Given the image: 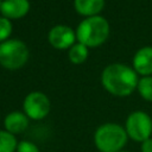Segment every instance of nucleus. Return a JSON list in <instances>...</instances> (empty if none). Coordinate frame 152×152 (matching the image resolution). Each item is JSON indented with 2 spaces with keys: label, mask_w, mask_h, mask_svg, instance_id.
Segmentation results:
<instances>
[{
  "label": "nucleus",
  "mask_w": 152,
  "mask_h": 152,
  "mask_svg": "<svg viewBox=\"0 0 152 152\" xmlns=\"http://www.w3.org/2000/svg\"><path fill=\"white\" fill-rule=\"evenodd\" d=\"M101 82L104 89L115 96H128L138 87V76L132 68L114 63L107 65L101 75Z\"/></svg>",
  "instance_id": "obj_1"
},
{
  "label": "nucleus",
  "mask_w": 152,
  "mask_h": 152,
  "mask_svg": "<svg viewBox=\"0 0 152 152\" xmlns=\"http://www.w3.org/2000/svg\"><path fill=\"white\" fill-rule=\"evenodd\" d=\"M127 140L128 135L125 127L113 122L99 126L94 134V144L100 152H120Z\"/></svg>",
  "instance_id": "obj_2"
},
{
  "label": "nucleus",
  "mask_w": 152,
  "mask_h": 152,
  "mask_svg": "<svg viewBox=\"0 0 152 152\" xmlns=\"http://www.w3.org/2000/svg\"><path fill=\"white\" fill-rule=\"evenodd\" d=\"M109 36V24L100 15L82 20L76 31V38L87 48H95L106 42Z\"/></svg>",
  "instance_id": "obj_3"
},
{
  "label": "nucleus",
  "mask_w": 152,
  "mask_h": 152,
  "mask_svg": "<svg viewBox=\"0 0 152 152\" xmlns=\"http://www.w3.org/2000/svg\"><path fill=\"white\" fill-rule=\"evenodd\" d=\"M28 59V50L19 39H7L0 44V64L10 70L24 66Z\"/></svg>",
  "instance_id": "obj_4"
},
{
  "label": "nucleus",
  "mask_w": 152,
  "mask_h": 152,
  "mask_svg": "<svg viewBox=\"0 0 152 152\" xmlns=\"http://www.w3.org/2000/svg\"><path fill=\"white\" fill-rule=\"evenodd\" d=\"M125 129L128 138L134 141L142 142L144 140L151 138L152 119L147 113L142 110H135L127 116Z\"/></svg>",
  "instance_id": "obj_5"
},
{
  "label": "nucleus",
  "mask_w": 152,
  "mask_h": 152,
  "mask_svg": "<svg viewBox=\"0 0 152 152\" xmlns=\"http://www.w3.org/2000/svg\"><path fill=\"white\" fill-rule=\"evenodd\" d=\"M24 113L28 119L42 120L44 119L51 109V103L48 96L42 91H32L26 95L23 103Z\"/></svg>",
  "instance_id": "obj_6"
},
{
  "label": "nucleus",
  "mask_w": 152,
  "mask_h": 152,
  "mask_svg": "<svg viewBox=\"0 0 152 152\" xmlns=\"http://www.w3.org/2000/svg\"><path fill=\"white\" fill-rule=\"evenodd\" d=\"M49 42L56 49H68L75 42V33L74 31L65 25H57L52 27L49 32Z\"/></svg>",
  "instance_id": "obj_7"
},
{
  "label": "nucleus",
  "mask_w": 152,
  "mask_h": 152,
  "mask_svg": "<svg viewBox=\"0 0 152 152\" xmlns=\"http://www.w3.org/2000/svg\"><path fill=\"white\" fill-rule=\"evenodd\" d=\"M133 66L135 72L142 76L152 74V46H144L137 51L133 58Z\"/></svg>",
  "instance_id": "obj_8"
},
{
  "label": "nucleus",
  "mask_w": 152,
  "mask_h": 152,
  "mask_svg": "<svg viewBox=\"0 0 152 152\" xmlns=\"http://www.w3.org/2000/svg\"><path fill=\"white\" fill-rule=\"evenodd\" d=\"M4 126L5 129L13 135L20 134L28 127V118L24 112L14 110L8 113L4 119Z\"/></svg>",
  "instance_id": "obj_9"
},
{
  "label": "nucleus",
  "mask_w": 152,
  "mask_h": 152,
  "mask_svg": "<svg viewBox=\"0 0 152 152\" xmlns=\"http://www.w3.org/2000/svg\"><path fill=\"white\" fill-rule=\"evenodd\" d=\"M30 10L28 0H4L0 12L7 19H19Z\"/></svg>",
  "instance_id": "obj_10"
},
{
  "label": "nucleus",
  "mask_w": 152,
  "mask_h": 152,
  "mask_svg": "<svg viewBox=\"0 0 152 152\" xmlns=\"http://www.w3.org/2000/svg\"><path fill=\"white\" fill-rule=\"evenodd\" d=\"M75 10L86 17H95L104 6V0H75Z\"/></svg>",
  "instance_id": "obj_11"
},
{
  "label": "nucleus",
  "mask_w": 152,
  "mask_h": 152,
  "mask_svg": "<svg viewBox=\"0 0 152 152\" xmlns=\"http://www.w3.org/2000/svg\"><path fill=\"white\" fill-rule=\"evenodd\" d=\"M17 147L18 141L15 135L6 129H0V152H15Z\"/></svg>",
  "instance_id": "obj_12"
},
{
  "label": "nucleus",
  "mask_w": 152,
  "mask_h": 152,
  "mask_svg": "<svg viewBox=\"0 0 152 152\" xmlns=\"http://www.w3.org/2000/svg\"><path fill=\"white\" fill-rule=\"evenodd\" d=\"M88 57V48L81 43L75 44L69 50V59L75 64L83 63Z\"/></svg>",
  "instance_id": "obj_13"
},
{
  "label": "nucleus",
  "mask_w": 152,
  "mask_h": 152,
  "mask_svg": "<svg viewBox=\"0 0 152 152\" xmlns=\"http://www.w3.org/2000/svg\"><path fill=\"white\" fill-rule=\"evenodd\" d=\"M138 91L146 101H152V76H144L138 82Z\"/></svg>",
  "instance_id": "obj_14"
},
{
  "label": "nucleus",
  "mask_w": 152,
  "mask_h": 152,
  "mask_svg": "<svg viewBox=\"0 0 152 152\" xmlns=\"http://www.w3.org/2000/svg\"><path fill=\"white\" fill-rule=\"evenodd\" d=\"M11 33H12V24L10 19L5 17H0V42L7 40Z\"/></svg>",
  "instance_id": "obj_15"
},
{
  "label": "nucleus",
  "mask_w": 152,
  "mask_h": 152,
  "mask_svg": "<svg viewBox=\"0 0 152 152\" xmlns=\"http://www.w3.org/2000/svg\"><path fill=\"white\" fill-rule=\"evenodd\" d=\"M15 152H39V148L32 141L21 140L18 142V147H17Z\"/></svg>",
  "instance_id": "obj_16"
},
{
  "label": "nucleus",
  "mask_w": 152,
  "mask_h": 152,
  "mask_svg": "<svg viewBox=\"0 0 152 152\" xmlns=\"http://www.w3.org/2000/svg\"><path fill=\"white\" fill-rule=\"evenodd\" d=\"M141 152H152V138H148L141 142Z\"/></svg>",
  "instance_id": "obj_17"
},
{
  "label": "nucleus",
  "mask_w": 152,
  "mask_h": 152,
  "mask_svg": "<svg viewBox=\"0 0 152 152\" xmlns=\"http://www.w3.org/2000/svg\"><path fill=\"white\" fill-rule=\"evenodd\" d=\"M2 1H4V0H0V10H1V5H2Z\"/></svg>",
  "instance_id": "obj_18"
},
{
  "label": "nucleus",
  "mask_w": 152,
  "mask_h": 152,
  "mask_svg": "<svg viewBox=\"0 0 152 152\" xmlns=\"http://www.w3.org/2000/svg\"><path fill=\"white\" fill-rule=\"evenodd\" d=\"M120 152H129V151H126V150H122V151H120Z\"/></svg>",
  "instance_id": "obj_19"
}]
</instances>
